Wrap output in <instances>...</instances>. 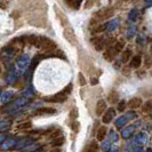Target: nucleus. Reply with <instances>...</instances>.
I'll list each match as a JSON object with an SVG mask.
<instances>
[{"instance_id":"obj_8","label":"nucleus","mask_w":152,"mask_h":152,"mask_svg":"<svg viewBox=\"0 0 152 152\" xmlns=\"http://www.w3.org/2000/svg\"><path fill=\"white\" fill-rule=\"evenodd\" d=\"M56 111L52 109V107H41V109H38L34 111V114L36 115H40V114H53L55 113Z\"/></svg>"},{"instance_id":"obj_4","label":"nucleus","mask_w":152,"mask_h":152,"mask_svg":"<svg viewBox=\"0 0 152 152\" xmlns=\"http://www.w3.org/2000/svg\"><path fill=\"white\" fill-rule=\"evenodd\" d=\"M107 110V103L104 99H99V102L96 103V109H95V112H96V115H102V114L105 112Z\"/></svg>"},{"instance_id":"obj_15","label":"nucleus","mask_w":152,"mask_h":152,"mask_svg":"<svg viewBox=\"0 0 152 152\" xmlns=\"http://www.w3.org/2000/svg\"><path fill=\"white\" fill-rule=\"evenodd\" d=\"M143 112H145V113H149V112H151L152 113V99H150V101H148L146 103H145L144 105H143Z\"/></svg>"},{"instance_id":"obj_20","label":"nucleus","mask_w":152,"mask_h":152,"mask_svg":"<svg viewBox=\"0 0 152 152\" xmlns=\"http://www.w3.org/2000/svg\"><path fill=\"white\" fill-rule=\"evenodd\" d=\"M112 120V113H105L104 114V117H103V122L104 124H109V122Z\"/></svg>"},{"instance_id":"obj_6","label":"nucleus","mask_w":152,"mask_h":152,"mask_svg":"<svg viewBox=\"0 0 152 152\" xmlns=\"http://www.w3.org/2000/svg\"><path fill=\"white\" fill-rule=\"evenodd\" d=\"M117 52H115V49L113 48V45L111 46V47H109L107 50H105V53H104V58L107 60V61H113V58L115 57V55H117Z\"/></svg>"},{"instance_id":"obj_5","label":"nucleus","mask_w":152,"mask_h":152,"mask_svg":"<svg viewBox=\"0 0 152 152\" xmlns=\"http://www.w3.org/2000/svg\"><path fill=\"white\" fill-rule=\"evenodd\" d=\"M127 107H128V109H130V110L138 109L140 107H142V99H140V97H134V99H129L128 103H127Z\"/></svg>"},{"instance_id":"obj_11","label":"nucleus","mask_w":152,"mask_h":152,"mask_svg":"<svg viewBox=\"0 0 152 152\" xmlns=\"http://www.w3.org/2000/svg\"><path fill=\"white\" fill-rule=\"evenodd\" d=\"M141 63H142V60H141V56L140 55L133 56V58L130 61V66L134 69H138L141 66Z\"/></svg>"},{"instance_id":"obj_24","label":"nucleus","mask_w":152,"mask_h":152,"mask_svg":"<svg viewBox=\"0 0 152 152\" xmlns=\"http://www.w3.org/2000/svg\"><path fill=\"white\" fill-rule=\"evenodd\" d=\"M78 127H79V124L78 122H75L73 125H71V128L75 130V132H78Z\"/></svg>"},{"instance_id":"obj_18","label":"nucleus","mask_w":152,"mask_h":152,"mask_svg":"<svg viewBox=\"0 0 152 152\" xmlns=\"http://www.w3.org/2000/svg\"><path fill=\"white\" fill-rule=\"evenodd\" d=\"M66 5H69L71 8L73 9H78L79 6L81 5V1H66Z\"/></svg>"},{"instance_id":"obj_17","label":"nucleus","mask_w":152,"mask_h":152,"mask_svg":"<svg viewBox=\"0 0 152 152\" xmlns=\"http://www.w3.org/2000/svg\"><path fill=\"white\" fill-rule=\"evenodd\" d=\"M126 107H127V102H126V101H124V99H121V101L118 103V107H117V110H118L119 112H124Z\"/></svg>"},{"instance_id":"obj_26","label":"nucleus","mask_w":152,"mask_h":152,"mask_svg":"<svg viewBox=\"0 0 152 152\" xmlns=\"http://www.w3.org/2000/svg\"><path fill=\"white\" fill-rule=\"evenodd\" d=\"M91 5H93V1H87V2H86V6H85V7L88 8L89 6H91Z\"/></svg>"},{"instance_id":"obj_14","label":"nucleus","mask_w":152,"mask_h":152,"mask_svg":"<svg viewBox=\"0 0 152 152\" xmlns=\"http://www.w3.org/2000/svg\"><path fill=\"white\" fill-rule=\"evenodd\" d=\"M64 143V137L63 136H57L52 140V145L53 146H61Z\"/></svg>"},{"instance_id":"obj_9","label":"nucleus","mask_w":152,"mask_h":152,"mask_svg":"<svg viewBox=\"0 0 152 152\" xmlns=\"http://www.w3.org/2000/svg\"><path fill=\"white\" fill-rule=\"evenodd\" d=\"M107 127L105 126H99V129H97V133H96V137L99 141H103L105 136H107Z\"/></svg>"},{"instance_id":"obj_21","label":"nucleus","mask_w":152,"mask_h":152,"mask_svg":"<svg viewBox=\"0 0 152 152\" xmlns=\"http://www.w3.org/2000/svg\"><path fill=\"white\" fill-rule=\"evenodd\" d=\"M145 68L146 69H150L152 66V60L151 57H149V56H146L145 57V63H144Z\"/></svg>"},{"instance_id":"obj_27","label":"nucleus","mask_w":152,"mask_h":152,"mask_svg":"<svg viewBox=\"0 0 152 152\" xmlns=\"http://www.w3.org/2000/svg\"><path fill=\"white\" fill-rule=\"evenodd\" d=\"M52 152H58V151H52Z\"/></svg>"},{"instance_id":"obj_3","label":"nucleus","mask_w":152,"mask_h":152,"mask_svg":"<svg viewBox=\"0 0 152 152\" xmlns=\"http://www.w3.org/2000/svg\"><path fill=\"white\" fill-rule=\"evenodd\" d=\"M41 49L45 50V52H50V50H54L56 48V44L53 42L52 40H49L48 38H41Z\"/></svg>"},{"instance_id":"obj_1","label":"nucleus","mask_w":152,"mask_h":152,"mask_svg":"<svg viewBox=\"0 0 152 152\" xmlns=\"http://www.w3.org/2000/svg\"><path fill=\"white\" fill-rule=\"evenodd\" d=\"M113 15H114V8L113 7H105L96 13L95 20H97V21H99H99H104V20H107V18L112 17Z\"/></svg>"},{"instance_id":"obj_13","label":"nucleus","mask_w":152,"mask_h":152,"mask_svg":"<svg viewBox=\"0 0 152 152\" xmlns=\"http://www.w3.org/2000/svg\"><path fill=\"white\" fill-rule=\"evenodd\" d=\"M124 47H125L124 40H118V41H115V42L113 44V48L115 49L117 53H120L122 49H124Z\"/></svg>"},{"instance_id":"obj_19","label":"nucleus","mask_w":152,"mask_h":152,"mask_svg":"<svg viewBox=\"0 0 152 152\" xmlns=\"http://www.w3.org/2000/svg\"><path fill=\"white\" fill-rule=\"evenodd\" d=\"M31 122H24V124H21L17 126V129H29L31 128Z\"/></svg>"},{"instance_id":"obj_7","label":"nucleus","mask_w":152,"mask_h":152,"mask_svg":"<svg viewBox=\"0 0 152 152\" xmlns=\"http://www.w3.org/2000/svg\"><path fill=\"white\" fill-rule=\"evenodd\" d=\"M25 41L31 44V45L40 47V45H41V37H38V36H30V37L25 38Z\"/></svg>"},{"instance_id":"obj_2","label":"nucleus","mask_w":152,"mask_h":152,"mask_svg":"<svg viewBox=\"0 0 152 152\" xmlns=\"http://www.w3.org/2000/svg\"><path fill=\"white\" fill-rule=\"evenodd\" d=\"M68 99V94H65L64 91H61V93H57L53 96H49L47 97L45 101L47 102H54V103H63Z\"/></svg>"},{"instance_id":"obj_12","label":"nucleus","mask_w":152,"mask_h":152,"mask_svg":"<svg viewBox=\"0 0 152 152\" xmlns=\"http://www.w3.org/2000/svg\"><path fill=\"white\" fill-rule=\"evenodd\" d=\"M109 102L111 103V104H115V103H119L118 102V99H119V96H118V93H115V91H111L110 94H109Z\"/></svg>"},{"instance_id":"obj_23","label":"nucleus","mask_w":152,"mask_h":152,"mask_svg":"<svg viewBox=\"0 0 152 152\" xmlns=\"http://www.w3.org/2000/svg\"><path fill=\"white\" fill-rule=\"evenodd\" d=\"M71 89H72V85L70 84V85H69V86H68V87H65V89H64V91H64L65 94H68V95H69V94L71 93Z\"/></svg>"},{"instance_id":"obj_22","label":"nucleus","mask_w":152,"mask_h":152,"mask_svg":"<svg viewBox=\"0 0 152 152\" xmlns=\"http://www.w3.org/2000/svg\"><path fill=\"white\" fill-rule=\"evenodd\" d=\"M104 29H105V25H103V24H99V25L96 26V29L94 30V32H95V33H99V32L104 31Z\"/></svg>"},{"instance_id":"obj_10","label":"nucleus","mask_w":152,"mask_h":152,"mask_svg":"<svg viewBox=\"0 0 152 152\" xmlns=\"http://www.w3.org/2000/svg\"><path fill=\"white\" fill-rule=\"evenodd\" d=\"M132 58H133V53H132V50H130V49H125V50L122 52V55H121L122 63H127V62L132 61Z\"/></svg>"},{"instance_id":"obj_25","label":"nucleus","mask_w":152,"mask_h":152,"mask_svg":"<svg viewBox=\"0 0 152 152\" xmlns=\"http://www.w3.org/2000/svg\"><path fill=\"white\" fill-rule=\"evenodd\" d=\"M79 79H80V84H81V85H85V84H86V83H85V80H84V77L81 76V75L79 76Z\"/></svg>"},{"instance_id":"obj_16","label":"nucleus","mask_w":152,"mask_h":152,"mask_svg":"<svg viewBox=\"0 0 152 152\" xmlns=\"http://www.w3.org/2000/svg\"><path fill=\"white\" fill-rule=\"evenodd\" d=\"M97 149H99V145L96 142H93L91 144H89L87 146V149L85 150V152H96L97 151Z\"/></svg>"}]
</instances>
